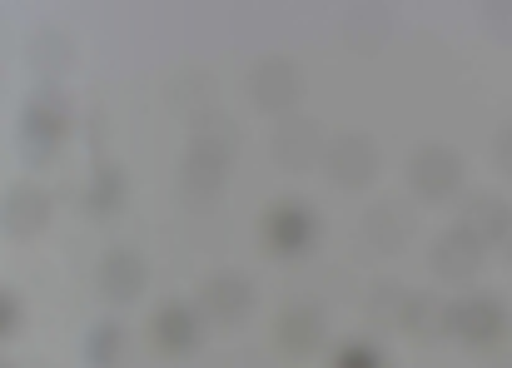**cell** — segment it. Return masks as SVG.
Here are the masks:
<instances>
[{
    "label": "cell",
    "instance_id": "cell-1",
    "mask_svg": "<svg viewBox=\"0 0 512 368\" xmlns=\"http://www.w3.org/2000/svg\"><path fill=\"white\" fill-rule=\"evenodd\" d=\"M274 85H284V95L294 100V90H299V80H294V65H284V60H264V65H259V75H254V95H259L269 110H279V95H274Z\"/></svg>",
    "mask_w": 512,
    "mask_h": 368
},
{
    "label": "cell",
    "instance_id": "cell-2",
    "mask_svg": "<svg viewBox=\"0 0 512 368\" xmlns=\"http://www.w3.org/2000/svg\"><path fill=\"white\" fill-rule=\"evenodd\" d=\"M40 214H45V199H40L35 189H15V194H10V204H5V224H10L20 239L40 224Z\"/></svg>",
    "mask_w": 512,
    "mask_h": 368
},
{
    "label": "cell",
    "instance_id": "cell-3",
    "mask_svg": "<svg viewBox=\"0 0 512 368\" xmlns=\"http://www.w3.org/2000/svg\"><path fill=\"white\" fill-rule=\"evenodd\" d=\"M105 274H110L105 284H110L115 299H130V294H140V284H145V279H140V259H130V254H115V259L105 264Z\"/></svg>",
    "mask_w": 512,
    "mask_h": 368
},
{
    "label": "cell",
    "instance_id": "cell-4",
    "mask_svg": "<svg viewBox=\"0 0 512 368\" xmlns=\"http://www.w3.org/2000/svg\"><path fill=\"white\" fill-rule=\"evenodd\" d=\"M304 239H309V219L299 209H279L274 214V244L279 249H299Z\"/></svg>",
    "mask_w": 512,
    "mask_h": 368
},
{
    "label": "cell",
    "instance_id": "cell-5",
    "mask_svg": "<svg viewBox=\"0 0 512 368\" xmlns=\"http://www.w3.org/2000/svg\"><path fill=\"white\" fill-rule=\"evenodd\" d=\"M244 299H249V294H244V284H234V279H214V284L204 289V304H214L219 319H234V309H239Z\"/></svg>",
    "mask_w": 512,
    "mask_h": 368
},
{
    "label": "cell",
    "instance_id": "cell-6",
    "mask_svg": "<svg viewBox=\"0 0 512 368\" xmlns=\"http://www.w3.org/2000/svg\"><path fill=\"white\" fill-rule=\"evenodd\" d=\"M15 324V304L10 299H0V329H10Z\"/></svg>",
    "mask_w": 512,
    "mask_h": 368
}]
</instances>
